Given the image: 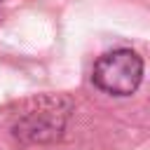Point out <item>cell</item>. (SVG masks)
Masks as SVG:
<instances>
[{
  "mask_svg": "<svg viewBox=\"0 0 150 150\" xmlns=\"http://www.w3.org/2000/svg\"><path fill=\"white\" fill-rule=\"evenodd\" d=\"M73 98L66 94H40L23 103L12 122V136L23 145H45L63 136L73 112Z\"/></svg>",
  "mask_w": 150,
  "mask_h": 150,
  "instance_id": "6da1fadb",
  "label": "cell"
},
{
  "mask_svg": "<svg viewBox=\"0 0 150 150\" xmlns=\"http://www.w3.org/2000/svg\"><path fill=\"white\" fill-rule=\"evenodd\" d=\"M94 84L112 96H131L143 80V59L134 49H112L98 56L91 70Z\"/></svg>",
  "mask_w": 150,
  "mask_h": 150,
  "instance_id": "7a4b0ae2",
  "label": "cell"
},
{
  "mask_svg": "<svg viewBox=\"0 0 150 150\" xmlns=\"http://www.w3.org/2000/svg\"><path fill=\"white\" fill-rule=\"evenodd\" d=\"M0 5H2V0H0Z\"/></svg>",
  "mask_w": 150,
  "mask_h": 150,
  "instance_id": "3957f363",
  "label": "cell"
}]
</instances>
